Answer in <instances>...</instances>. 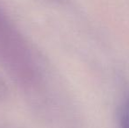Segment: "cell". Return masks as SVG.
Segmentation results:
<instances>
[{
	"label": "cell",
	"instance_id": "obj_1",
	"mask_svg": "<svg viewBox=\"0 0 129 128\" xmlns=\"http://www.w3.org/2000/svg\"><path fill=\"white\" fill-rule=\"evenodd\" d=\"M0 60L10 73L26 86H33L38 78L30 49L0 11Z\"/></svg>",
	"mask_w": 129,
	"mask_h": 128
},
{
	"label": "cell",
	"instance_id": "obj_2",
	"mask_svg": "<svg viewBox=\"0 0 129 128\" xmlns=\"http://www.w3.org/2000/svg\"><path fill=\"white\" fill-rule=\"evenodd\" d=\"M120 127L129 128V97L126 99L121 106Z\"/></svg>",
	"mask_w": 129,
	"mask_h": 128
},
{
	"label": "cell",
	"instance_id": "obj_3",
	"mask_svg": "<svg viewBox=\"0 0 129 128\" xmlns=\"http://www.w3.org/2000/svg\"><path fill=\"white\" fill-rule=\"evenodd\" d=\"M7 93V87L3 80L0 78V98L5 97Z\"/></svg>",
	"mask_w": 129,
	"mask_h": 128
}]
</instances>
